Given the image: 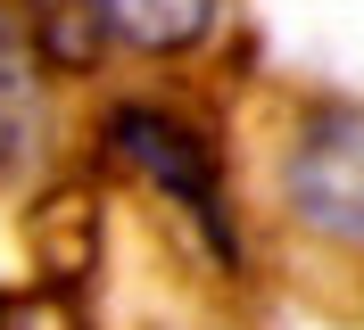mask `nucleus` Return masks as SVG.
Listing matches in <instances>:
<instances>
[{"label":"nucleus","mask_w":364,"mask_h":330,"mask_svg":"<svg viewBox=\"0 0 364 330\" xmlns=\"http://www.w3.org/2000/svg\"><path fill=\"white\" fill-rule=\"evenodd\" d=\"M42 132V50L17 0H0V165H17Z\"/></svg>","instance_id":"20e7f679"},{"label":"nucleus","mask_w":364,"mask_h":330,"mask_svg":"<svg viewBox=\"0 0 364 330\" xmlns=\"http://www.w3.org/2000/svg\"><path fill=\"white\" fill-rule=\"evenodd\" d=\"M224 0H91V25L133 58H191L215 33Z\"/></svg>","instance_id":"7ed1b4c3"},{"label":"nucleus","mask_w":364,"mask_h":330,"mask_svg":"<svg viewBox=\"0 0 364 330\" xmlns=\"http://www.w3.org/2000/svg\"><path fill=\"white\" fill-rule=\"evenodd\" d=\"M265 207L282 240L306 264L364 273V108L356 99H306L273 132Z\"/></svg>","instance_id":"f257e3e1"},{"label":"nucleus","mask_w":364,"mask_h":330,"mask_svg":"<svg viewBox=\"0 0 364 330\" xmlns=\"http://www.w3.org/2000/svg\"><path fill=\"white\" fill-rule=\"evenodd\" d=\"M108 149L124 157V165H133V174L149 182V190H158L224 264L240 256V223H232V190H224V149H215L182 108L116 99V108H108Z\"/></svg>","instance_id":"f03ea898"}]
</instances>
